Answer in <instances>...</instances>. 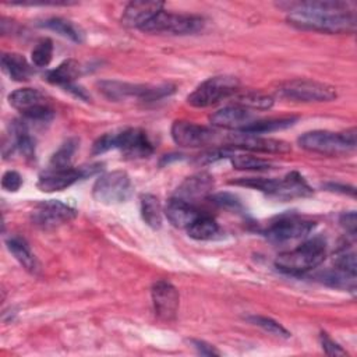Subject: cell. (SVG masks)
I'll return each instance as SVG.
<instances>
[{"label":"cell","mask_w":357,"mask_h":357,"mask_svg":"<svg viewBox=\"0 0 357 357\" xmlns=\"http://www.w3.org/2000/svg\"><path fill=\"white\" fill-rule=\"evenodd\" d=\"M141 216L142 220L151 227V229H160L162 226V206L159 199L152 194H144L141 195Z\"/></svg>","instance_id":"f1b7e54d"},{"label":"cell","mask_w":357,"mask_h":357,"mask_svg":"<svg viewBox=\"0 0 357 357\" xmlns=\"http://www.w3.org/2000/svg\"><path fill=\"white\" fill-rule=\"evenodd\" d=\"M233 105L247 110H268L273 106V98L255 91L236 92L233 96Z\"/></svg>","instance_id":"d4e9b609"},{"label":"cell","mask_w":357,"mask_h":357,"mask_svg":"<svg viewBox=\"0 0 357 357\" xmlns=\"http://www.w3.org/2000/svg\"><path fill=\"white\" fill-rule=\"evenodd\" d=\"M296 117H280V119H268V120H254L250 126H247L240 132L248 134H266L278 130H284L291 127L296 123Z\"/></svg>","instance_id":"f546056e"},{"label":"cell","mask_w":357,"mask_h":357,"mask_svg":"<svg viewBox=\"0 0 357 357\" xmlns=\"http://www.w3.org/2000/svg\"><path fill=\"white\" fill-rule=\"evenodd\" d=\"M340 225L346 229V231H349L351 236L356 234V226H357V220H356V212L350 211L346 213L340 215Z\"/></svg>","instance_id":"f35d334b"},{"label":"cell","mask_w":357,"mask_h":357,"mask_svg":"<svg viewBox=\"0 0 357 357\" xmlns=\"http://www.w3.org/2000/svg\"><path fill=\"white\" fill-rule=\"evenodd\" d=\"M278 6L287 13V22L298 29L325 33H354L356 31V6L351 1H286Z\"/></svg>","instance_id":"6da1fadb"},{"label":"cell","mask_w":357,"mask_h":357,"mask_svg":"<svg viewBox=\"0 0 357 357\" xmlns=\"http://www.w3.org/2000/svg\"><path fill=\"white\" fill-rule=\"evenodd\" d=\"M191 344L194 346V349L199 353V354H204V356H219L220 351L216 350L212 344L204 342V340H191Z\"/></svg>","instance_id":"ab89813d"},{"label":"cell","mask_w":357,"mask_h":357,"mask_svg":"<svg viewBox=\"0 0 357 357\" xmlns=\"http://www.w3.org/2000/svg\"><path fill=\"white\" fill-rule=\"evenodd\" d=\"M170 135L173 141L184 148H201L215 141L216 132L211 128L187 120H176L172 124Z\"/></svg>","instance_id":"5bb4252c"},{"label":"cell","mask_w":357,"mask_h":357,"mask_svg":"<svg viewBox=\"0 0 357 357\" xmlns=\"http://www.w3.org/2000/svg\"><path fill=\"white\" fill-rule=\"evenodd\" d=\"M333 266L343 269L349 273L356 275V257L354 252L346 248H342L337 251V254L333 258Z\"/></svg>","instance_id":"e575fe53"},{"label":"cell","mask_w":357,"mask_h":357,"mask_svg":"<svg viewBox=\"0 0 357 357\" xmlns=\"http://www.w3.org/2000/svg\"><path fill=\"white\" fill-rule=\"evenodd\" d=\"M231 184L251 187L262 191L264 194L282 199L290 201L296 198H307L312 195V188L308 185L305 178L298 172H290L282 178H264V177H247L231 181Z\"/></svg>","instance_id":"7a4b0ae2"},{"label":"cell","mask_w":357,"mask_h":357,"mask_svg":"<svg viewBox=\"0 0 357 357\" xmlns=\"http://www.w3.org/2000/svg\"><path fill=\"white\" fill-rule=\"evenodd\" d=\"M213 177L208 173H197L194 176L187 177L177 188L176 195L184 201L194 202L198 198L206 197L213 190Z\"/></svg>","instance_id":"ffe728a7"},{"label":"cell","mask_w":357,"mask_h":357,"mask_svg":"<svg viewBox=\"0 0 357 357\" xmlns=\"http://www.w3.org/2000/svg\"><path fill=\"white\" fill-rule=\"evenodd\" d=\"M187 233L191 238L194 240H212L219 234V225L216 223V220L206 215V213H201L188 227H187Z\"/></svg>","instance_id":"4316f807"},{"label":"cell","mask_w":357,"mask_h":357,"mask_svg":"<svg viewBox=\"0 0 357 357\" xmlns=\"http://www.w3.org/2000/svg\"><path fill=\"white\" fill-rule=\"evenodd\" d=\"M99 92L110 100L139 99L144 102L159 100L174 92L172 85H138L121 81H100L98 82Z\"/></svg>","instance_id":"5b68a950"},{"label":"cell","mask_w":357,"mask_h":357,"mask_svg":"<svg viewBox=\"0 0 357 357\" xmlns=\"http://www.w3.org/2000/svg\"><path fill=\"white\" fill-rule=\"evenodd\" d=\"M317 278L331 286V287H336V289H342V290H349L351 293L356 291V275L349 273L343 269H339L336 266H332L321 273L317 275Z\"/></svg>","instance_id":"484cf974"},{"label":"cell","mask_w":357,"mask_h":357,"mask_svg":"<svg viewBox=\"0 0 357 357\" xmlns=\"http://www.w3.org/2000/svg\"><path fill=\"white\" fill-rule=\"evenodd\" d=\"M6 244L8 251L25 271H28L29 273L39 272V262L24 238H21L20 236H11Z\"/></svg>","instance_id":"7402d4cb"},{"label":"cell","mask_w":357,"mask_h":357,"mask_svg":"<svg viewBox=\"0 0 357 357\" xmlns=\"http://www.w3.org/2000/svg\"><path fill=\"white\" fill-rule=\"evenodd\" d=\"M77 216V211L59 199H47L39 202L32 213V222L42 229H54L60 225L68 223Z\"/></svg>","instance_id":"4fadbf2b"},{"label":"cell","mask_w":357,"mask_h":357,"mask_svg":"<svg viewBox=\"0 0 357 357\" xmlns=\"http://www.w3.org/2000/svg\"><path fill=\"white\" fill-rule=\"evenodd\" d=\"M53 56V42L49 38L40 39L31 52V60L36 67H46L50 64Z\"/></svg>","instance_id":"d6a6232c"},{"label":"cell","mask_w":357,"mask_h":357,"mask_svg":"<svg viewBox=\"0 0 357 357\" xmlns=\"http://www.w3.org/2000/svg\"><path fill=\"white\" fill-rule=\"evenodd\" d=\"M155 315L165 322L176 319L180 296L177 289L167 280H156L151 289Z\"/></svg>","instance_id":"9a60e30c"},{"label":"cell","mask_w":357,"mask_h":357,"mask_svg":"<svg viewBox=\"0 0 357 357\" xmlns=\"http://www.w3.org/2000/svg\"><path fill=\"white\" fill-rule=\"evenodd\" d=\"M162 10H163V3L162 1H153V0H151V1H145V0L131 1L124 8L121 22L126 26L141 29L151 18H153Z\"/></svg>","instance_id":"d6986e66"},{"label":"cell","mask_w":357,"mask_h":357,"mask_svg":"<svg viewBox=\"0 0 357 357\" xmlns=\"http://www.w3.org/2000/svg\"><path fill=\"white\" fill-rule=\"evenodd\" d=\"M82 67L77 60L68 59L60 63L56 68L46 73L45 78L47 82L53 85H59L61 88H66L75 82V79L81 75Z\"/></svg>","instance_id":"603a6c76"},{"label":"cell","mask_w":357,"mask_h":357,"mask_svg":"<svg viewBox=\"0 0 357 357\" xmlns=\"http://www.w3.org/2000/svg\"><path fill=\"white\" fill-rule=\"evenodd\" d=\"M240 81L231 75H216L201 82L188 96V105L194 107H208L223 99L231 98L240 89Z\"/></svg>","instance_id":"8992f818"},{"label":"cell","mask_w":357,"mask_h":357,"mask_svg":"<svg viewBox=\"0 0 357 357\" xmlns=\"http://www.w3.org/2000/svg\"><path fill=\"white\" fill-rule=\"evenodd\" d=\"M165 215L167 220L180 229H187L199 215L201 212L194 206V204L184 201L178 197H173L167 201L165 206Z\"/></svg>","instance_id":"44dd1931"},{"label":"cell","mask_w":357,"mask_h":357,"mask_svg":"<svg viewBox=\"0 0 357 357\" xmlns=\"http://www.w3.org/2000/svg\"><path fill=\"white\" fill-rule=\"evenodd\" d=\"M233 148L245 149L250 152H259V153H287L291 151L290 144L276 138L261 137L258 134H248L240 132L234 135L230 141Z\"/></svg>","instance_id":"e0dca14e"},{"label":"cell","mask_w":357,"mask_h":357,"mask_svg":"<svg viewBox=\"0 0 357 357\" xmlns=\"http://www.w3.org/2000/svg\"><path fill=\"white\" fill-rule=\"evenodd\" d=\"M278 95L294 102H329L337 96L336 88L314 79H291L278 88Z\"/></svg>","instance_id":"30bf717a"},{"label":"cell","mask_w":357,"mask_h":357,"mask_svg":"<svg viewBox=\"0 0 357 357\" xmlns=\"http://www.w3.org/2000/svg\"><path fill=\"white\" fill-rule=\"evenodd\" d=\"M113 149H120L128 158H146L152 155L153 145L141 128H127L113 134Z\"/></svg>","instance_id":"2e32d148"},{"label":"cell","mask_w":357,"mask_h":357,"mask_svg":"<svg viewBox=\"0 0 357 357\" xmlns=\"http://www.w3.org/2000/svg\"><path fill=\"white\" fill-rule=\"evenodd\" d=\"M134 192L130 176L123 170H113L102 174L92 187V197L105 205L127 202Z\"/></svg>","instance_id":"52a82bcc"},{"label":"cell","mask_w":357,"mask_h":357,"mask_svg":"<svg viewBox=\"0 0 357 357\" xmlns=\"http://www.w3.org/2000/svg\"><path fill=\"white\" fill-rule=\"evenodd\" d=\"M300 148L326 156H340L356 149V128L343 132L315 130L304 132L298 138Z\"/></svg>","instance_id":"277c9868"},{"label":"cell","mask_w":357,"mask_h":357,"mask_svg":"<svg viewBox=\"0 0 357 357\" xmlns=\"http://www.w3.org/2000/svg\"><path fill=\"white\" fill-rule=\"evenodd\" d=\"M326 188H329L331 191H335V192H342V194H347L350 197H354V187L342 185V184H336V183H329V184H326Z\"/></svg>","instance_id":"60d3db41"},{"label":"cell","mask_w":357,"mask_h":357,"mask_svg":"<svg viewBox=\"0 0 357 357\" xmlns=\"http://www.w3.org/2000/svg\"><path fill=\"white\" fill-rule=\"evenodd\" d=\"M78 146V141L75 138H70L67 139L64 144H61V146L52 155L50 158V163L49 167H54V169H61V167H70L73 166V158L74 153L77 151Z\"/></svg>","instance_id":"4dcf8cb0"},{"label":"cell","mask_w":357,"mask_h":357,"mask_svg":"<svg viewBox=\"0 0 357 357\" xmlns=\"http://www.w3.org/2000/svg\"><path fill=\"white\" fill-rule=\"evenodd\" d=\"M102 170V163H92L86 166L79 167H47L38 178V188L43 192H54V191H63L68 187H71L78 180L86 178L89 176L96 174Z\"/></svg>","instance_id":"8fae6325"},{"label":"cell","mask_w":357,"mask_h":357,"mask_svg":"<svg viewBox=\"0 0 357 357\" xmlns=\"http://www.w3.org/2000/svg\"><path fill=\"white\" fill-rule=\"evenodd\" d=\"M326 255V244L321 237H314L298 247L282 252L275 259V266L287 275H303L319 266Z\"/></svg>","instance_id":"3957f363"},{"label":"cell","mask_w":357,"mask_h":357,"mask_svg":"<svg viewBox=\"0 0 357 357\" xmlns=\"http://www.w3.org/2000/svg\"><path fill=\"white\" fill-rule=\"evenodd\" d=\"M230 163L237 170H252V172H264L272 169V162L265 160L262 158L251 156V155H231Z\"/></svg>","instance_id":"1f68e13d"},{"label":"cell","mask_w":357,"mask_h":357,"mask_svg":"<svg viewBox=\"0 0 357 357\" xmlns=\"http://www.w3.org/2000/svg\"><path fill=\"white\" fill-rule=\"evenodd\" d=\"M319 340H321V346H322V349L326 354H329V356H347V351L344 349H342V346L337 344L335 340H332L328 333L322 332L319 335Z\"/></svg>","instance_id":"74e56055"},{"label":"cell","mask_w":357,"mask_h":357,"mask_svg":"<svg viewBox=\"0 0 357 357\" xmlns=\"http://www.w3.org/2000/svg\"><path fill=\"white\" fill-rule=\"evenodd\" d=\"M38 25L42 28L50 29L61 36H66L70 40L77 42V43H81L84 40V32L81 31V28L64 18H60V17L47 18V20H43L42 22H39Z\"/></svg>","instance_id":"83f0119b"},{"label":"cell","mask_w":357,"mask_h":357,"mask_svg":"<svg viewBox=\"0 0 357 357\" xmlns=\"http://www.w3.org/2000/svg\"><path fill=\"white\" fill-rule=\"evenodd\" d=\"M8 103L17 109L28 123H47L54 110L46 102L45 95L36 88H20L8 95Z\"/></svg>","instance_id":"ba28073f"},{"label":"cell","mask_w":357,"mask_h":357,"mask_svg":"<svg viewBox=\"0 0 357 357\" xmlns=\"http://www.w3.org/2000/svg\"><path fill=\"white\" fill-rule=\"evenodd\" d=\"M315 223L296 213H286L273 219L264 230L265 237L272 243H286L305 237Z\"/></svg>","instance_id":"7c38bea8"},{"label":"cell","mask_w":357,"mask_h":357,"mask_svg":"<svg viewBox=\"0 0 357 357\" xmlns=\"http://www.w3.org/2000/svg\"><path fill=\"white\" fill-rule=\"evenodd\" d=\"M1 68L13 81L17 82L28 81L33 73L26 59L18 53H4L1 56Z\"/></svg>","instance_id":"cb8c5ba5"},{"label":"cell","mask_w":357,"mask_h":357,"mask_svg":"<svg viewBox=\"0 0 357 357\" xmlns=\"http://www.w3.org/2000/svg\"><path fill=\"white\" fill-rule=\"evenodd\" d=\"M254 120L257 119L250 110L236 105L226 106L209 116V121L212 126L219 128H226V130H237V131H243Z\"/></svg>","instance_id":"ac0fdd59"},{"label":"cell","mask_w":357,"mask_h":357,"mask_svg":"<svg viewBox=\"0 0 357 357\" xmlns=\"http://www.w3.org/2000/svg\"><path fill=\"white\" fill-rule=\"evenodd\" d=\"M248 321H251L254 325L259 326L261 329H264L265 332H268L271 335H275V336L283 337V339L290 337V332L272 318L262 317V315H251V317H248Z\"/></svg>","instance_id":"836d02e7"},{"label":"cell","mask_w":357,"mask_h":357,"mask_svg":"<svg viewBox=\"0 0 357 357\" xmlns=\"http://www.w3.org/2000/svg\"><path fill=\"white\" fill-rule=\"evenodd\" d=\"M209 199H211L215 205H218V206H220V208H225V209H230V211H234V212L243 209L241 201H240L236 195H233V194H230V192H219V194L211 195Z\"/></svg>","instance_id":"d590c367"},{"label":"cell","mask_w":357,"mask_h":357,"mask_svg":"<svg viewBox=\"0 0 357 357\" xmlns=\"http://www.w3.org/2000/svg\"><path fill=\"white\" fill-rule=\"evenodd\" d=\"M204 20L194 14H177L170 11H159L151 18L141 31L148 33H170V35H191L201 31Z\"/></svg>","instance_id":"9c48e42d"},{"label":"cell","mask_w":357,"mask_h":357,"mask_svg":"<svg viewBox=\"0 0 357 357\" xmlns=\"http://www.w3.org/2000/svg\"><path fill=\"white\" fill-rule=\"evenodd\" d=\"M22 185V177L15 170H7L1 177V187L8 192H15Z\"/></svg>","instance_id":"8d00e7d4"}]
</instances>
